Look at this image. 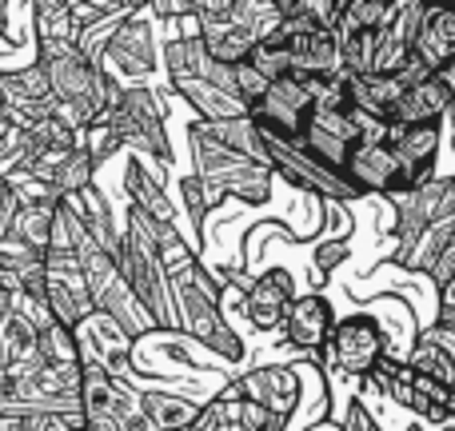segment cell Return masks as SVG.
<instances>
[{"label":"cell","instance_id":"6da1fadb","mask_svg":"<svg viewBox=\"0 0 455 431\" xmlns=\"http://www.w3.org/2000/svg\"><path fill=\"white\" fill-rule=\"evenodd\" d=\"M116 267H120V280H124L128 288L136 291V299L148 307V315L156 320L160 331L180 328L176 304H172V283H168L164 259H160L152 219L132 204H128V212H124V235H120Z\"/></svg>","mask_w":455,"mask_h":431},{"label":"cell","instance_id":"7a4b0ae2","mask_svg":"<svg viewBox=\"0 0 455 431\" xmlns=\"http://www.w3.org/2000/svg\"><path fill=\"white\" fill-rule=\"evenodd\" d=\"M156 16L148 4H136V12L116 28L100 56V68L124 88H152L148 80L156 76L160 64V40H156Z\"/></svg>","mask_w":455,"mask_h":431},{"label":"cell","instance_id":"3957f363","mask_svg":"<svg viewBox=\"0 0 455 431\" xmlns=\"http://www.w3.org/2000/svg\"><path fill=\"white\" fill-rule=\"evenodd\" d=\"M188 140H192V152H196V176L208 192V208L220 204L224 192H235V196L248 200V204H259V200L267 196V168L220 148V144L208 140L196 124L188 128Z\"/></svg>","mask_w":455,"mask_h":431},{"label":"cell","instance_id":"277c9868","mask_svg":"<svg viewBox=\"0 0 455 431\" xmlns=\"http://www.w3.org/2000/svg\"><path fill=\"white\" fill-rule=\"evenodd\" d=\"M104 124L120 140V148H136L148 160L172 164V140H168V108L164 92L156 88H124V100Z\"/></svg>","mask_w":455,"mask_h":431},{"label":"cell","instance_id":"5b68a950","mask_svg":"<svg viewBox=\"0 0 455 431\" xmlns=\"http://www.w3.org/2000/svg\"><path fill=\"white\" fill-rule=\"evenodd\" d=\"M331 363L347 376H371L384 360V331L368 315H352V320H336L328 347H323Z\"/></svg>","mask_w":455,"mask_h":431},{"label":"cell","instance_id":"8992f818","mask_svg":"<svg viewBox=\"0 0 455 431\" xmlns=\"http://www.w3.org/2000/svg\"><path fill=\"white\" fill-rule=\"evenodd\" d=\"M44 299H48V312L60 328L76 331L88 315L96 312V299L88 291L84 275H80L76 259H56L48 256V283H44Z\"/></svg>","mask_w":455,"mask_h":431},{"label":"cell","instance_id":"52a82bcc","mask_svg":"<svg viewBox=\"0 0 455 431\" xmlns=\"http://www.w3.org/2000/svg\"><path fill=\"white\" fill-rule=\"evenodd\" d=\"M411 56H416L432 76L455 60V8L451 4L419 8L416 32H411Z\"/></svg>","mask_w":455,"mask_h":431},{"label":"cell","instance_id":"ba28073f","mask_svg":"<svg viewBox=\"0 0 455 431\" xmlns=\"http://www.w3.org/2000/svg\"><path fill=\"white\" fill-rule=\"evenodd\" d=\"M172 304H176V320H180V331H188L192 339H200V344H212L216 331L224 328V304H216V299H208L204 291H200V283L192 280V267L180 275H172Z\"/></svg>","mask_w":455,"mask_h":431},{"label":"cell","instance_id":"9c48e42d","mask_svg":"<svg viewBox=\"0 0 455 431\" xmlns=\"http://www.w3.org/2000/svg\"><path fill=\"white\" fill-rule=\"evenodd\" d=\"M235 395L259 403L267 416H275L280 424H288V416L299 403V376L291 368H256L235 384Z\"/></svg>","mask_w":455,"mask_h":431},{"label":"cell","instance_id":"30bf717a","mask_svg":"<svg viewBox=\"0 0 455 431\" xmlns=\"http://www.w3.org/2000/svg\"><path fill=\"white\" fill-rule=\"evenodd\" d=\"M188 431H283V424L275 416H267L259 403L235 395V387H228L212 403H204L200 419Z\"/></svg>","mask_w":455,"mask_h":431},{"label":"cell","instance_id":"8fae6325","mask_svg":"<svg viewBox=\"0 0 455 431\" xmlns=\"http://www.w3.org/2000/svg\"><path fill=\"white\" fill-rule=\"evenodd\" d=\"M291 299H296L291 296V275L280 272V267H272V272H264L248 291H243V315H248V323L256 331H272L283 323Z\"/></svg>","mask_w":455,"mask_h":431},{"label":"cell","instance_id":"7c38bea8","mask_svg":"<svg viewBox=\"0 0 455 431\" xmlns=\"http://www.w3.org/2000/svg\"><path fill=\"white\" fill-rule=\"evenodd\" d=\"M283 331H288V344L299 352H323L336 331V315L323 296H299L283 315Z\"/></svg>","mask_w":455,"mask_h":431},{"label":"cell","instance_id":"4fadbf2b","mask_svg":"<svg viewBox=\"0 0 455 431\" xmlns=\"http://www.w3.org/2000/svg\"><path fill=\"white\" fill-rule=\"evenodd\" d=\"M124 192L128 204L140 208L152 224H176V204L164 196V176L152 172L144 160H124Z\"/></svg>","mask_w":455,"mask_h":431},{"label":"cell","instance_id":"5bb4252c","mask_svg":"<svg viewBox=\"0 0 455 431\" xmlns=\"http://www.w3.org/2000/svg\"><path fill=\"white\" fill-rule=\"evenodd\" d=\"M455 100L451 88L443 84L440 76H424L416 84H408L400 100V112H395V124H408V128H427L448 112V104Z\"/></svg>","mask_w":455,"mask_h":431},{"label":"cell","instance_id":"9a60e30c","mask_svg":"<svg viewBox=\"0 0 455 431\" xmlns=\"http://www.w3.org/2000/svg\"><path fill=\"white\" fill-rule=\"evenodd\" d=\"M96 312L108 315V320L116 323V328L124 331V336L132 339V344H136V339H144V336H152V331H160V328H156V320L148 315V307H144L140 299H136V291L128 288L124 280H116L100 299H96Z\"/></svg>","mask_w":455,"mask_h":431},{"label":"cell","instance_id":"2e32d148","mask_svg":"<svg viewBox=\"0 0 455 431\" xmlns=\"http://www.w3.org/2000/svg\"><path fill=\"white\" fill-rule=\"evenodd\" d=\"M140 411L152 424V431H188L200 419V403L184 400L172 392H156V387H140Z\"/></svg>","mask_w":455,"mask_h":431},{"label":"cell","instance_id":"e0dca14e","mask_svg":"<svg viewBox=\"0 0 455 431\" xmlns=\"http://www.w3.org/2000/svg\"><path fill=\"white\" fill-rule=\"evenodd\" d=\"M0 88L8 96V108L16 112H36L52 104V84H48L40 64H24V68H0Z\"/></svg>","mask_w":455,"mask_h":431},{"label":"cell","instance_id":"ac0fdd59","mask_svg":"<svg viewBox=\"0 0 455 431\" xmlns=\"http://www.w3.org/2000/svg\"><path fill=\"white\" fill-rule=\"evenodd\" d=\"M32 36H36V44H76L80 24L72 16V0H36L32 4Z\"/></svg>","mask_w":455,"mask_h":431},{"label":"cell","instance_id":"d6986e66","mask_svg":"<svg viewBox=\"0 0 455 431\" xmlns=\"http://www.w3.org/2000/svg\"><path fill=\"white\" fill-rule=\"evenodd\" d=\"M112 395H116V376L96 360H80V411L84 419H108Z\"/></svg>","mask_w":455,"mask_h":431},{"label":"cell","instance_id":"ffe728a7","mask_svg":"<svg viewBox=\"0 0 455 431\" xmlns=\"http://www.w3.org/2000/svg\"><path fill=\"white\" fill-rule=\"evenodd\" d=\"M56 208H20L16 219H12L8 240H12L16 248L32 251V256H48V248H52V216H56Z\"/></svg>","mask_w":455,"mask_h":431},{"label":"cell","instance_id":"44dd1931","mask_svg":"<svg viewBox=\"0 0 455 431\" xmlns=\"http://www.w3.org/2000/svg\"><path fill=\"white\" fill-rule=\"evenodd\" d=\"M256 44H259V36H251L248 28H235V24L216 28V32H204L208 56H212L216 64H224V68H240V64H248L251 52H256Z\"/></svg>","mask_w":455,"mask_h":431},{"label":"cell","instance_id":"7402d4cb","mask_svg":"<svg viewBox=\"0 0 455 431\" xmlns=\"http://www.w3.org/2000/svg\"><path fill=\"white\" fill-rule=\"evenodd\" d=\"M84 424V416H64V411H12V416H0V431H76Z\"/></svg>","mask_w":455,"mask_h":431},{"label":"cell","instance_id":"603a6c76","mask_svg":"<svg viewBox=\"0 0 455 431\" xmlns=\"http://www.w3.org/2000/svg\"><path fill=\"white\" fill-rule=\"evenodd\" d=\"M40 360L52 363V368H76L80 363L76 331L60 328V323H52L48 331H40Z\"/></svg>","mask_w":455,"mask_h":431},{"label":"cell","instance_id":"cb8c5ba5","mask_svg":"<svg viewBox=\"0 0 455 431\" xmlns=\"http://www.w3.org/2000/svg\"><path fill=\"white\" fill-rule=\"evenodd\" d=\"M411 368H416L419 376H432V379H440V384L455 387V360L440 344H432V339H424V344L411 352Z\"/></svg>","mask_w":455,"mask_h":431},{"label":"cell","instance_id":"d4e9b609","mask_svg":"<svg viewBox=\"0 0 455 431\" xmlns=\"http://www.w3.org/2000/svg\"><path fill=\"white\" fill-rule=\"evenodd\" d=\"M8 184H12L20 208H56L60 204L56 188H48L44 180H36V176H28V172H8Z\"/></svg>","mask_w":455,"mask_h":431},{"label":"cell","instance_id":"484cf974","mask_svg":"<svg viewBox=\"0 0 455 431\" xmlns=\"http://www.w3.org/2000/svg\"><path fill=\"white\" fill-rule=\"evenodd\" d=\"M180 204H184V212L192 216V235L200 240V219L208 212V192H204V184H200L196 172L180 176Z\"/></svg>","mask_w":455,"mask_h":431},{"label":"cell","instance_id":"4316f807","mask_svg":"<svg viewBox=\"0 0 455 431\" xmlns=\"http://www.w3.org/2000/svg\"><path fill=\"white\" fill-rule=\"evenodd\" d=\"M20 212V200H16L12 184H8V176H0V243L8 240V232H12V219Z\"/></svg>","mask_w":455,"mask_h":431},{"label":"cell","instance_id":"83f0119b","mask_svg":"<svg viewBox=\"0 0 455 431\" xmlns=\"http://www.w3.org/2000/svg\"><path fill=\"white\" fill-rule=\"evenodd\" d=\"M148 8L156 20H184L192 12V0H152Z\"/></svg>","mask_w":455,"mask_h":431},{"label":"cell","instance_id":"f1b7e54d","mask_svg":"<svg viewBox=\"0 0 455 431\" xmlns=\"http://www.w3.org/2000/svg\"><path fill=\"white\" fill-rule=\"evenodd\" d=\"M344 431H379V427L371 424V416L363 411V403H352V408H347V424H344Z\"/></svg>","mask_w":455,"mask_h":431},{"label":"cell","instance_id":"f546056e","mask_svg":"<svg viewBox=\"0 0 455 431\" xmlns=\"http://www.w3.org/2000/svg\"><path fill=\"white\" fill-rule=\"evenodd\" d=\"M344 259V243H328V248H320V256H315V264H320V272H328L331 264H339Z\"/></svg>","mask_w":455,"mask_h":431},{"label":"cell","instance_id":"4dcf8cb0","mask_svg":"<svg viewBox=\"0 0 455 431\" xmlns=\"http://www.w3.org/2000/svg\"><path fill=\"white\" fill-rule=\"evenodd\" d=\"M88 431H116V427H112V419H92Z\"/></svg>","mask_w":455,"mask_h":431},{"label":"cell","instance_id":"1f68e13d","mask_svg":"<svg viewBox=\"0 0 455 431\" xmlns=\"http://www.w3.org/2000/svg\"><path fill=\"white\" fill-rule=\"evenodd\" d=\"M8 32V4H0V36Z\"/></svg>","mask_w":455,"mask_h":431},{"label":"cell","instance_id":"d6a6232c","mask_svg":"<svg viewBox=\"0 0 455 431\" xmlns=\"http://www.w3.org/2000/svg\"><path fill=\"white\" fill-rule=\"evenodd\" d=\"M451 431H455V427H451Z\"/></svg>","mask_w":455,"mask_h":431}]
</instances>
